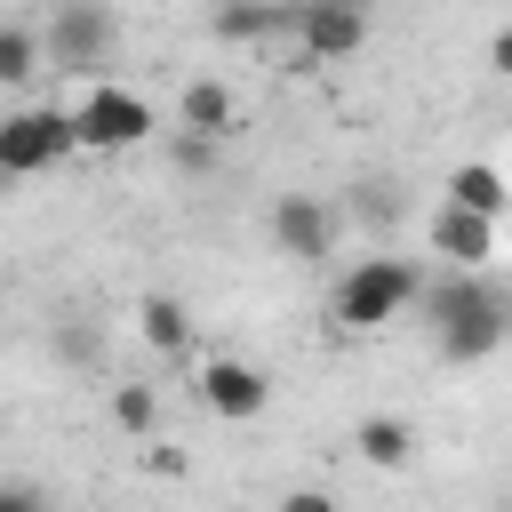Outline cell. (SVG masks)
I'll use <instances>...</instances> for the list:
<instances>
[{"label":"cell","instance_id":"1","mask_svg":"<svg viewBox=\"0 0 512 512\" xmlns=\"http://www.w3.org/2000/svg\"><path fill=\"white\" fill-rule=\"evenodd\" d=\"M424 312H432V328H440V360H448V368L488 360V352L504 344V328H512V296H504V280H488V272H440V280H424Z\"/></svg>","mask_w":512,"mask_h":512},{"label":"cell","instance_id":"2","mask_svg":"<svg viewBox=\"0 0 512 512\" xmlns=\"http://www.w3.org/2000/svg\"><path fill=\"white\" fill-rule=\"evenodd\" d=\"M416 296H424V264H408V256H360V264H352V272L336 280L328 312H336V328L368 336V328L400 320V312H408Z\"/></svg>","mask_w":512,"mask_h":512},{"label":"cell","instance_id":"3","mask_svg":"<svg viewBox=\"0 0 512 512\" xmlns=\"http://www.w3.org/2000/svg\"><path fill=\"white\" fill-rule=\"evenodd\" d=\"M64 120H72V144H96V152H128L152 136V104L136 88H112V80H96Z\"/></svg>","mask_w":512,"mask_h":512},{"label":"cell","instance_id":"4","mask_svg":"<svg viewBox=\"0 0 512 512\" xmlns=\"http://www.w3.org/2000/svg\"><path fill=\"white\" fill-rule=\"evenodd\" d=\"M112 40H120V16H112V8H96V0H72V8H56V16H48L40 56H48V64H64V72H96V64H112Z\"/></svg>","mask_w":512,"mask_h":512},{"label":"cell","instance_id":"5","mask_svg":"<svg viewBox=\"0 0 512 512\" xmlns=\"http://www.w3.org/2000/svg\"><path fill=\"white\" fill-rule=\"evenodd\" d=\"M64 152H80L64 112H8V120H0V176H8V184H16V176L56 168Z\"/></svg>","mask_w":512,"mask_h":512},{"label":"cell","instance_id":"6","mask_svg":"<svg viewBox=\"0 0 512 512\" xmlns=\"http://www.w3.org/2000/svg\"><path fill=\"white\" fill-rule=\"evenodd\" d=\"M192 392L224 416V424H248V416H264V400H272V384H264V368H248V360H232V352H216V360H200V376H192Z\"/></svg>","mask_w":512,"mask_h":512},{"label":"cell","instance_id":"7","mask_svg":"<svg viewBox=\"0 0 512 512\" xmlns=\"http://www.w3.org/2000/svg\"><path fill=\"white\" fill-rule=\"evenodd\" d=\"M272 240H280V256L320 264V256L336 248V208L312 200V192H280V200H272Z\"/></svg>","mask_w":512,"mask_h":512},{"label":"cell","instance_id":"8","mask_svg":"<svg viewBox=\"0 0 512 512\" xmlns=\"http://www.w3.org/2000/svg\"><path fill=\"white\" fill-rule=\"evenodd\" d=\"M296 40H304V56L320 64V56H352L360 40H368V16L360 8H336V0H320V8H296V24H288Z\"/></svg>","mask_w":512,"mask_h":512},{"label":"cell","instance_id":"9","mask_svg":"<svg viewBox=\"0 0 512 512\" xmlns=\"http://www.w3.org/2000/svg\"><path fill=\"white\" fill-rule=\"evenodd\" d=\"M432 248L448 256V272H488L496 264V224H480L464 208H432Z\"/></svg>","mask_w":512,"mask_h":512},{"label":"cell","instance_id":"10","mask_svg":"<svg viewBox=\"0 0 512 512\" xmlns=\"http://www.w3.org/2000/svg\"><path fill=\"white\" fill-rule=\"evenodd\" d=\"M440 208H464V216L496 224V216H504V168H496V160H464V168H448V200H440Z\"/></svg>","mask_w":512,"mask_h":512},{"label":"cell","instance_id":"11","mask_svg":"<svg viewBox=\"0 0 512 512\" xmlns=\"http://www.w3.org/2000/svg\"><path fill=\"white\" fill-rule=\"evenodd\" d=\"M136 328H144V344H152V352H168V360H184V352H192V312H184L168 288H152V296L136 304Z\"/></svg>","mask_w":512,"mask_h":512},{"label":"cell","instance_id":"12","mask_svg":"<svg viewBox=\"0 0 512 512\" xmlns=\"http://www.w3.org/2000/svg\"><path fill=\"white\" fill-rule=\"evenodd\" d=\"M232 128V88L224 80H184V136H224Z\"/></svg>","mask_w":512,"mask_h":512},{"label":"cell","instance_id":"13","mask_svg":"<svg viewBox=\"0 0 512 512\" xmlns=\"http://www.w3.org/2000/svg\"><path fill=\"white\" fill-rule=\"evenodd\" d=\"M352 448H360L368 464H384V472H400V464L416 456V432H408L400 416H360V432H352Z\"/></svg>","mask_w":512,"mask_h":512},{"label":"cell","instance_id":"14","mask_svg":"<svg viewBox=\"0 0 512 512\" xmlns=\"http://www.w3.org/2000/svg\"><path fill=\"white\" fill-rule=\"evenodd\" d=\"M224 40H272V32H288L296 24V8H216L208 16Z\"/></svg>","mask_w":512,"mask_h":512},{"label":"cell","instance_id":"15","mask_svg":"<svg viewBox=\"0 0 512 512\" xmlns=\"http://www.w3.org/2000/svg\"><path fill=\"white\" fill-rule=\"evenodd\" d=\"M40 72V32L32 24H0V88H24Z\"/></svg>","mask_w":512,"mask_h":512},{"label":"cell","instance_id":"16","mask_svg":"<svg viewBox=\"0 0 512 512\" xmlns=\"http://www.w3.org/2000/svg\"><path fill=\"white\" fill-rule=\"evenodd\" d=\"M112 424H120V432H152V424H160V392L136 384V376L112 384Z\"/></svg>","mask_w":512,"mask_h":512},{"label":"cell","instance_id":"17","mask_svg":"<svg viewBox=\"0 0 512 512\" xmlns=\"http://www.w3.org/2000/svg\"><path fill=\"white\" fill-rule=\"evenodd\" d=\"M56 360L96 368V360H104V328H96V320H64V328H56Z\"/></svg>","mask_w":512,"mask_h":512},{"label":"cell","instance_id":"18","mask_svg":"<svg viewBox=\"0 0 512 512\" xmlns=\"http://www.w3.org/2000/svg\"><path fill=\"white\" fill-rule=\"evenodd\" d=\"M272 512H344V504H336L328 488H288V496H280Z\"/></svg>","mask_w":512,"mask_h":512},{"label":"cell","instance_id":"19","mask_svg":"<svg viewBox=\"0 0 512 512\" xmlns=\"http://www.w3.org/2000/svg\"><path fill=\"white\" fill-rule=\"evenodd\" d=\"M360 216H384V224H392V216H400V192H392V184H360Z\"/></svg>","mask_w":512,"mask_h":512},{"label":"cell","instance_id":"20","mask_svg":"<svg viewBox=\"0 0 512 512\" xmlns=\"http://www.w3.org/2000/svg\"><path fill=\"white\" fill-rule=\"evenodd\" d=\"M0 512H48V496L24 488V480H0Z\"/></svg>","mask_w":512,"mask_h":512},{"label":"cell","instance_id":"21","mask_svg":"<svg viewBox=\"0 0 512 512\" xmlns=\"http://www.w3.org/2000/svg\"><path fill=\"white\" fill-rule=\"evenodd\" d=\"M208 160H216L208 136H176V168H208Z\"/></svg>","mask_w":512,"mask_h":512},{"label":"cell","instance_id":"22","mask_svg":"<svg viewBox=\"0 0 512 512\" xmlns=\"http://www.w3.org/2000/svg\"><path fill=\"white\" fill-rule=\"evenodd\" d=\"M0 192H8V176H0Z\"/></svg>","mask_w":512,"mask_h":512},{"label":"cell","instance_id":"23","mask_svg":"<svg viewBox=\"0 0 512 512\" xmlns=\"http://www.w3.org/2000/svg\"><path fill=\"white\" fill-rule=\"evenodd\" d=\"M0 120H8V112H0Z\"/></svg>","mask_w":512,"mask_h":512}]
</instances>
